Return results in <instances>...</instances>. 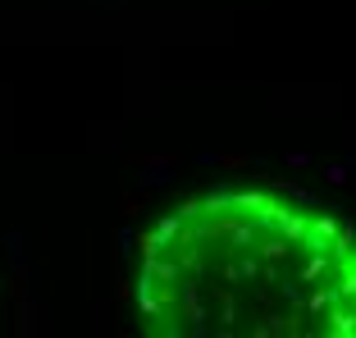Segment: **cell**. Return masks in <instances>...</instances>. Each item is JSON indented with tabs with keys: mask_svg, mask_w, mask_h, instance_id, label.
I'll return each instance as SVG.
<instances>
[{
	"mask_svg": "<svg viewBox=\"0 0 356 338\" xmlns=\"http://www.w3.org/2000/svg\"><path fill=\"white\" fill-rule=\"evenodd\" d=\"M142 334L356 338V224L279 188L178 201L142 238Z\"/></svg>",
	"mask_w": 356,
	"mask_h": 338,
	"instance_id": "cell-1",
	"label": "cell"
}]
</instances>
